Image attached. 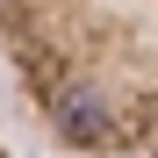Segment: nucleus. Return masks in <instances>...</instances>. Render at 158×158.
<instances>
[{"label": "nucleus", "mask_w": 158, "mask_h": 158, "mask_svg": "<svg viewBox=\"0 0 158 158\" xmlns=\"http://www.w3.org/2000/svg\"><path fill=\"white\" fill-rule=\"evenodd\" d=\"M0 65L58 151L158 158V0H0Z\"/></svg>", "instance_id": "1"}, {"label": "nucleus", "mask_w": 158, "mask_h": 158, "mask_svg": "<svg viewBox=\"0 0 158 158\" xmlns=\"http://www.w3.org/2000/svg\"><path fill=\"white\" fill-rule=\"evenodd\" d=\"M0 158H7V137H0Z\"/></svg>", "instance_id": "2"}]
</instances>
